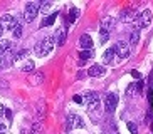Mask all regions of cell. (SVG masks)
Here are the masks:
<instances>
[{
  "label": "cell",
  "mask_w": 153,
  "mask_h": 134,
  "mask_svg": "<svg viewBox=\"0 0 153 134\" xmlns=\"http://www.w3.org/2000/svg\"><path fill=\"white\" fill-rule=\"evenodd\" d=\"M30 134H44V126H42V122L36 121V122L32 124V133Z\"/></svg>",
  "instance_id": "ac0fdd59"
},
{
  "label": "cell",
  "mask_w": 153,
  "mask_h": 134,
  "mask_svg": "<svg viewBox=\"0 0 153 134\" xmlns=\"http://www.w3.org/2000/svg\"><path fill=\"white\" fill-rule=\"evenodd\" d=\"M74 127H84V122L79 116L76 114H69L66 119V131H72Z\"/></svg>",
  "instance_id": "52a82bcc"
},
{
  "label": "cell",
  "mask_w": 153,
  "mask_h": 134,
  "mask_svg": "<svg viewBox=\"0 0 153 134\" xmlns=\"http://www.w3.org/2000/svg\"><path fill=\"white\" fill-rule=\"evenodd\" d=\"M126 126H128V131H130L131 134H138V127H136L135 122H128Z\"/></svg>",
  "instance_id": "4316f807"
},
{
  "label": "cell",
  "mask_w": 153,
  "mask_h": 134,
  "mask_svg": "<svg viewBox=\"0 0 153 134\" xmlns=\"http://www.w3.org/2000/svg\"><path fill=\"white\" fill-rule=\"evenodd\" d=\"M131 76L135 77V79H140V77H141V74H140L138 71H133V72H131Z\"/></svg>",
  "instance_id": "4dcf8cb0"
},
{
  "label": "cell",
  "mask_w": 153,
  "mask_h": 134,
  "mask_svg": "<svg viewBox=\"0 0 153 134\" xmlns=\"http://www.w3.org/2000/svg\"><path fill=\"white\" fill-rule=\"evenodd\" d=\"M39 12H41V2H27L25 10H24V20L27 24L34 22Z\"/></svg>",
  "instance_id": "7a4b0ae2"
},
{
  "label": "cell",
  "mask_w": 153,
  "mask_h": 134,
  "mask_svg": "<svg viewBox=\"0 0 153 134\" xmlns=\"http://www.w3.org/2000/svg\"><path fill=\"white\" fill-rule=\"evenodd\" d=\"M76 18H77V9H76V7H72L71 12H69V22L74 24V22H76Z\"/></svg>",
  "instance_id": "d4e9b609"
},
{
  "label": "cell",
  "mask_w": 153,
  "mask_h": 134,
  "mask_svg": "<svg viewBox=\"0 0 153 134\" xmlns=\"http://www.w3.org/2000/svg\"><path fill=\"white\" fill-rule=\"evenodd\" d=\"M56 15H57V13H52V15H49V17H45V18H44V22L41 24V27H47V25H52V24L56 22Z\"/></svg>",
  "instance_id": "44dd1931"
},
{
  "label": "cell",
  "mask_w": 153,
  "mask_h": 134,
  "mask_svg": "<svg viewBox=\"0 0 153 134\" xmlns=\"http://www.w3.org/2000/svg\"><path fill=\"white\" fill-rule=\"evenodd\" d=\"M79 45H81L82 50H93V39H91V35L82 34L81 39H79Z\"/></svg>",
  "instance_id": "5bb4252c"
},
{
  "label": "cell",
  "mask_w": 153,
  "mask_h": 134,
  "mask_svg": "<svg viewBox=\"0 0 153 134\" xmlns=\"http://www.w3.org/2000/svg\"><path fill=\"white\" fill-rule=\"evenodd\" d=\"M22 32H24V25L19 24V25L15 27V30H14V37L15 39H20V37H22Z\"/></svg>",
  "instance_id": "484cf974"
},
{
  "label": "cell",
  "mask_w": 153,
  "mask_h": 134,
  "mask_svg": "<svg viewBox=\"0 0 153 134\" xmlns=\"http://www.w3.org/2000/svg\"><path fill=\"white\" fill-rule=\"evenodd\" d=\"M114 50H116V55L120 59H128V55H130V44L125 42V40H118L114 44Z\"/></svg>",
  "instance_id": "8992f818"
},
{
  "label": "cell",
  "mask_w": 153,
  "mask_h": 134,
  "mask_svg": "<svg viewBox=\"0 0 153 134\" xmlns=\"http://www.w3.org/2000/svg\"><path fill=\"white\" fill-rule=\"evenodd\" d=\"M2 32H4V27L0 25V37H2Z\"/></svg>",
  "instance_id": "836d02e7"
},
{
  "label": "cell",
  "mask_w": 153,
  "mask_h": 134,
  "mask_svg": "<svg viewBox=\"0 0 153 134\" xmlns=\"http://www.w3.org/2000/svg\"><path fill=\"white\" fill-rule=\"evenodd\" d=\"M108 39H109V34H101V44L108 42Z\"/></svg>",
  "instance_id": "f1b7e54d"
},
{
  "label": "cell",
  "mask_w": 153,
  "mask_h": 134,
  "mask_svg": "<svg viewBox=\"0 0 153 134\" xmlns=\"http://www.w3.org/2000/svg\"><path fill=\"white\" fill-rule=\"evenodd\" d=\"M72 99H74V102H82V97H81V96H74Z\"/></svg>",
  "instance_id": "1f68e13d"
},
{
  "label": "cell",
  "mask_w": 153,
  "mask_h": 134,
  "mask_svg": "<svg viewBox=\"0 0 153 134\" xmlns=\"http://www.w3.org/2000/svg\"><path fill=\"white\" fill-rule=\"evenodd\" d=\"M116 134H120V133H116Z\"/></svg>",
  "instance_id": "d590c367"
},
{
  "label": "cell",
  "mask_w": 153,
  "mask_h": 134,
  "mask_svg": "<svg viewBox=\"0 0 153 134\" xmlns=\"http://www.w3.org/2000/svg\"><path fill=\"white\" fill-rule=\"evenodd\" d=\"M51 9H52V2H49V0L41 2V13H49Z\"/></svg>",
  "instance_id": "d6986e66"
},
{
  "label": "cell",
  "mask_w": 153,
  "mask_h": 134,
  "mask_svg": "<svg viewBox=\"0 0 153 134\" xmlns=\"http://www.w3.org/2000/svg\"><path fill=\"white\" fill-rule=\"evenodd\" d=\"M114 55H116V50H114V47H109V49L104 50L103 54V64H111L113 59H114Z\"/></svg>",
  "instance_id": "9a60e30c"
},
{
  "label": "cell",
  "mask_w": 153,
  "mask_h": 134,
  "mask_svg": "<svg viewBox=\"0 0 153 134\" xmlns=\"http://www.w3.org/2000/svg\"><path fill=\"white\" fill-rule=\"evenodd\" d=\"M138 40H140V29L135 27V29L131 30V34H130V42H131V45H136Z\"/></svg>",
  "instance_id": "e0dca14e"
},
{
  "label": "cell",
  "mask_w": 153,
  "mask_h": 134,
  "mask_svg": "<svg viewBox=\"0 0 153 134\" xmlns=\"http://www.w3.org/2000/svg\"><path fill=\"white\" fill-rule=\"evenodd\" d=\"M136 29H148L152 25V12L150 10H143L136 15Z\"/></svg>",
  "instance_id": "3957f363"
},
{
  "label": "cell",
  "mask_w": 153,
  "mask_h": 134,
  "mask_svg": "<svg viewBox=\"0 0 153 134\" xmlns=\"http://www.w3.org/2000/svg\"><path fill=\"white\" fill-rule=\"evenodd\" d=\"M84 101H86V106H88V111L93 112L99 107V96L98 92H86L84 94Z\"/></svg>",
  "instance_id": "5b68a950"
},
{
  "label": "cell",
  "mask_w": 153,
  "mask_h": 134,
  "mask_svg": "<svg viewBox=\"0 0 153 134\" xmlns=\"http://www.w3.org/2000/svg\"><path fill=\"white\" fill-rule=\"evenodd\" d=\"M93 55H94V52H93V50H81V52H79V59H81V60L91 59Z\"/></svg>",
  "instance_id": "7402d4cb"
},
{
  "label": "cell",
  "mask_w": 153,
  "mask_h": 134,
  "mask_svg": "<svg viewBox=\"0 0 153 134\" xmlns=\"http://www.w3.org/2000/svg\"><path fill=\"white\" fill-rule=\"evenodd\" d=\"M116 107H118V96L114 92H109L104 97V109H106V112H113Z\"/></svg>",
  "instance_id": "ba28073f"
},
{
  "label": "cell",
  "mask_w": 153,
  "mask_h": 134,
  "mask_svg": "<svg viewBox=\"0 0 153 134\" xmlns=\"http://www.w3.org/2000/svg\"><path fill=\"white\" fill-rule=\"evenodd\" d=\"M64 40H66V29H61V30L57 32V39H56V42H57L59 45H62L64 44Z\"/></svg>",
  "instance_id": "ffe728a7"
},
{
  "label": "cell",
  "mask_w": 153,
  "mask_h": 134,
  "mask_svg": "<svg viewBox=\"0 0 153 134\" xmlns=\"http://www.w3.org/2000/svg\"><path fill=\"white\" fill-rule=\"evenodd\" d=\"M0 62L4 64V66H9V64L15 62V50H14V47H10V49L0 57Z\"/></svg>",
  "instance_id": "4fadbf2b"
},
{
  "label": "cell",
  "mask_w": 153,
  "mask_h": 134,
  "mask_svg": "<svg viewBox=\"0 0 153 134\" xmlns=\"http://www.w3.org/2000/svg\"><path fill=\"white\" fill-rule=\"evenodd\" d=\"M10 47H14L10 40H5V39H2V40H0V57H2V55H4V54L10 49Z\"/></svg>",
  "instance_id": "2e32d148"
},
{
  "label": "cell",
  "mask_w": 153,
  "mask_h": 134,
  "mask_svg": "<svg viewBox=\"0 0 153 134\" xmlns=\"http://www.w3.org/2000/svg\"><path fill=\"white\" fill-rule=\"evenodd\" d=\"M7 87H9V84H7V80L0 79V89H7Z\"/></svg>",
  "instance_id": "f546056e"
},
{
  "label": "cell",
  "mask_w": 153,
  "mask_h": 134,
  "mask_svg": "<svg viewBox=\"0 0 153 134\" xmlns=\"http://www.w3.org/2000/svg\"><path fill=\"white\" fill-rule=\"evenodd\" d=\"M22 71L24 72H32L34 71V62H32V60H25V62L22 64Z\"/></svg>",
  "instance_id": "603a6c76"
},
{
  "label": "cell",
  "mask_w": 153,
  "mask_h": 134,
  "mask_svg": "<svg viewBox=\"0 0 153 134\" xmlns=\"http://www.w3.org/2000/svg\"><path fill=\"white\" fill-rule=\"evenodd\" d=\"M136 89H138V91L143 89V82H141V80H138V84H136Z\"/></svg>",
  "instance_id": "d6a6232c"
},
{
  "label": "cell",
  "mask_w": 153,
  "mask_h": 134,
  "mask_svg": "<svg viewBox=\"0 0 153 134\" xmlns=\"http://www.w3.org/2000/svg\"><path fill=\"white\" fill-rule=\"evenodd\" d=\"M152 129H153V124H152Z\"/></svg>",
  "instance_id": "e575fe53"
},
{
  "label": "cell",
  "mask_w": 153,
  "mask_h": 134,
  "mask_svg": "<svg viewBox=\"0 0 153 134\" xmlns=\"http://www.w3.org/2000/svg\"><path fill=\"white\" fill-rule=\"evenodd\" d=\"M136 10L133 9V7H130V9H125L121 12V15H120V20L121 22H133V20H136V15H135Z\"/></svg>",
  "instance_id": "8fae6325"
},
{
  "label": "cell",
  "mask_w": 153,
  "mask_h": 134,
  "mask_svg": "<svg viewBox=\"0 0 153 134\" xmlns=\"http://www.w3.org/2000/svg\"><path fill=\"white\" fill-rule=\"evenodd\" d=\"M54 42H56V39L52 35L45 37V39H42L41 42H37L36 47H34V50H36V54L39 55V57H45V55H49V54L52 52V49H54Z\"/></svg>",
  "instance_id": "6da1fadb"
},
{
  "label": "cell",
  "mask_w": 153,
  "mask_h": 134,
  "mask_svg": "<svg viewBox=\"0 0 153 134\" xmlns=\"http://www.w3.org/2000/svg\"><path fill=\"white\" fill-rule=\"evenodd\" d=\"M42 80H44V76H42L41 72H37V74H34V77H32V84H42Z\"/></svg>",
  "instance_id": "cb8c5ba5"
},
{
  "label": "cell",
  "mask_w": 153,
  "mask_h": 134,
  "mask_svg": "<svg viewBox=\"0 0 153 134\" xmlns=\"http://www.w3.org/2000/svg\"><path fill=\"white\" fill-rule=\"evenodd\" d=\"M25 55H27V50H25V49H24V50H19V52L15 54V60H20V59L25 57Z\"/></svg>",
  "instance_id": "83f0119b"
},
{
  "label": "cell",
  "mask_w": 153,
  "mask_h": 134,
  "mask_svg": "<svg viewBox=\"0 0 153 134\" xmlns=\"http://www.w3.org/2000/svg\"><path fill=\"white\" fill-rule=\"evenodd\" d=\"M88 74H89L91 77H101V76L106 74V69H104V66L94 64V66H91L89 69H88Z\"/></svg>",
  "instance_id": "7c38bea8"
},
{
  "label": "cell",
  "mask_w": 153,
  "mask_h": 134,
  "mask_svg": "<svg viewBox=\"0 0 153 134\" xmlns=\"http://www.w3.org/2000/svg\"><path fill=\"white\" fill-rule=\"evenodd\" d=\"M45 112H47V104H45V101H39L36 106V114H37V121L39 122H42L45 119Z\"/></svg>",
  "instance_id": "30bf717a"
},
{
  "label": "cell",
  "mask_w": 153,
  "mask_h": 134,
  "mask_svg": "<svg viewBox=\"0 0 153 134\" xmlns=\"http://www.w3.org/2000/svg\"><path fill=\"white\" fill-rule=\"evenodd\" d=\"M19 24H20V22H19L14 15H10V13H5V15L0 17V25L4 27L5 30H12V32H14L15 27H17Z\"/></svg>",
  "instance_id": "277c9868"
},
{
  "label": "cell",
  "mask_w": 153,
  "mask_h": 134,
  "mask_svg": "<svg viewBox=\"0 0 153 134\" xmlns=\"http://www.w3.org/2000/svg\"><path fill=\"white\" fill-rule=\"evenodd\" d=\"M114 17H111V15H108V17H104L103 20H101V24H99V30H101V34H109V30L113 29V25H114Z\"/></svg>",
  "instance_id": "9c48e42d"
}]
</instances>
